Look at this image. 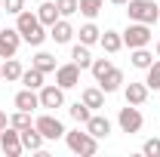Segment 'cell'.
Instances as JSON below:
<instances>
[{"instance_id":"6da1fadb","label":"cell","mask_w":160,"mask_h":157,"mask_svg":"<svg viewBox=\"0 0 160 157\" xmlns=\"http://www.w3.org/2000/svg\"><path fill=\"white\" fill-rule=\"evenodd\" d=\"M16 28H19L22 40H28L31 46H40V43L46 40V34H43V22H40L34 13H25V9H22V13H19V22H16Z\"/></svg>"},{"instance_id":"7a4b0ae2","label":"cell","mask_w":160,"mask_h":157,"mask_svg":"<svg viewBox=\"0 0 160 157\" xmlns=\"http://www.w3.org/2000/svg\"><path fill=\"white\" fill-rule=\"evenodd\" d=\"M126 13H129V22H142V25H154L160 19V9L154 0H129Z\"/></svg>"},{"instance_id":"8fae6325","label":"cell","mask_w":160,"mask_h":157,"mask_svg":"<svg viewBox=\"0 0 160 157\" xmlns=\"http://www.w3.org/2000/svg\"><path fill=\"white\" fill-rule=\"evenodd\" d=\"M86 133H89V136H96V139L111 136V120H108V117H99V114H92V117L86 120Z\"/></svg>"},{"instance_id":"4316f807","label":"cell","mask_w":160,"mask_h":157,"mask_svg":"<svg viewBox=\"0 0 160 157\" xmlns=\"http://www.w3.org/2000/svg\"><path fill=\"white\" fill-rule=\"evenodd\" d=\"M111 68H114V65H111L108 59H92V65H89V71H92V77H96V80H102Z\"/></svg>"},{"instance_id":"44dd1931","label":"cell","mask_w":160,"mask_h":157,"mask_svg":"<svg viewBox=\"0 0 160 157\" xmlns=\"http://www.w3.org/2000/svg\"><path fill=\"white\" fill-rule=\"evenodd\" d=\"M34 68L43 71V74L56 71V56H49V53H37V56H34Z\"/></svg>"},{"instance_id":"836d02e7","label":"cell","mask_w":160,"mask_h":157,"mask_svg":"<svg viewBox=\"0 0 160 157\" xmlns=\"http://www.w3.org/2000/svg\"><path fill=\"white\" fill-rule=\"evenodd\" d=\"M6 123H9V120H6V114H3V111H0V129H6Z\"/></svg>"},{"instance_id":"f546056e","label":"cell","mask_w":160,"mask_h":157,"mask_svg":"<svg viewBox=\"0 0 160 157\" xmlns=\"http://www.w3.org/2000/svg\"><path fill=\"white\" fill-rule=\"evenodd\" d=\"M56 6H59V16H74V13H80V0H56Z\"/></svg>"},{"instance_id":"4fadbf2b","label":"cell","mask_w":160,"mask_h":157,"mask_svg":"<svg viewBox=\"0 0 160 157\" xmlns=\"http://www.w3.org/2000/svg\"><path fill=\"white\" fill-rule=\"evenodd\" d=\"M16 108L19 111H34V108H40V96H34V89H22L19 96H16Z\"/></svg>"},{"instance_id":"ffe728a7","label":"cell","mask_w":160,"mask_h":157,"mask_svg":"<svg viewBox=\"0 0 160 157\" xmlns=\"http://www.w3.org/2000/svg\"><path fill=\"white\" fill-rule=\"evenodd\" d=\"M22 83H25L28 89H40V86H43V71H37V68L31 65L28 71H22Z\"/></svg>"},{"instance_id":"9c48e42d","label":"cell","mask_w":160,"mask_h":157,"mask_svg":"<svg viewBox=\"0 0 160 157\" xmlns=\"http://www.w3.org/2000/svg\"><path fill=\"white\" fill-rule=\"evenodd\" d=\"M80 80V68L71 62V65H62V68H56V83H59L62 89H71V86H77Z\"/></svg>"},{"instance_id":"d4e9b609","label":"cell","mask_w":160,"mask_h":157,"mask_svg":"<svg viewBox=\"0 0 160 157\" xmlns=\"http://www.w3.org/2000/svg\"><path fill=\"white\" fill-rule=\"evenodd\" d=\"M102 3H105V0H80V13H83L86 19H96L102 13Z\"/></svg>"},{"instance_id":"d590c367","label":"cell","mask_w":160,"mask_h":157,"mask_svg":"<svg viewBox=\"0 0 160 157\" xmlns=\"http://www.w3.org/2000/svg\"><path fill=\"white\" fill-rule=\"evenodd\" d=\"M0 77H3V65H0Z\"/></svg>"},{"instance_id":"ac0fdd59","label":"cell","mask_w":160,"mask_h":157,"mask_svg":"<svg viewBox=\"0 0 160 157\" xmlns=\"http://www.w3.org/2000/svg\"><path fill=\"white\" fill-rule=\"evenodd\" d=\"M99 43L105 46V53H117L120 46H123V34H117V31H105L99 37Z\"/></svg>"},{"instance_id":"d6a6232c","label":"cell","mask_w":160,"mask_h":157,"mask_svg":"<svg viewBox=\"0 0 160 157\" xmlns=\"http://www.w3.org/2000/svg\"><path fill=\"white\" fill-rule=\"evenodd\" d=\"M3 6H6V13H16V16H19L22 6H25V0H3Z\"/></svg>"},{"instance_id":"52a82bcc","label":"cell","mask_w":160,"mask_h":157,"mask_svg":"<svg viewBox=\"0 0 160 157\" xmlns=\"http://www.w3.org/2000/svg\"><path fill=\"white\" fill-rule=\"evenodd\" d=\"M0 148H3L9 157H19V154H22V133L16 129V126L0 129Z\"/></svg>"},{"instance_id":"7402d4cb","label":"cell","mask_w":160,"mask_h":157,"mask_svg":"<svg viewBox=\"0 0 160 157\" xmlns=\"http://www.w3.org/2000/svg\"><path fill=\"white\" fill-rule=\"evenodd\" d=\"M99 37H102V31L89 22V25H83L80 28V43H86V46H92V43H99Z\"/></svg>"},{"instance_id":"3957f363","label":"cell","mask_w":160,"mask_h":157,"mask_svg":"<svg viewBox=\"0 0 160 157\" xmlns=\"http://www.w3.org/2000/svg\"><path fill=\"white\" fill-rule=\"evenodd\" d=\"M65 142H68V148L74 151V154H83V157H92L99 151V145H96V136H89V133H65Z\"/></svg>"},{"instance_id":"5b68a950","label":"cell","mask_w":160,"mask_h":157,"mask_svg":"<svg viewBox=\"0 0 160 157\" xmlns=\"http://www.w3.org/2000/svg\"><path fill=\"white\" fill-rule=\"evenodd\" d=\"M117 123L123 133H139L142 129V111L129 108V102H126V108H120V114H117Z\"/></svg>"},{"instance_id":"cb8c5ba5","label":"cell","mask_w":160,"mask_h":157,"mask_svg":"<svg viewBox=\"0 0 160 157\" xmlns=\"http://www.w3.org/2000/svg\"><path fill=\"white\" fill-rule=\"evenodd\" d=\"M68 111H71V117L77 120V123H86V120L92 117V114H89L92 108H89V105H83V102H74V105H71Z\"/></svg>"},{"instance_id":"5bb4252c","label":"cell","mask_w":160,"mask_h":157,"mask_svg":"<svg viewBox=\"0 0 160 157\" xmlns=\"http://www.w3.org/2000/svg\"><path fill=\"white\" fill-rule=\"evenodd\" d=\"M71 34H74V28H71V22H65V19H59L52 28H49V37L56 40V43H68Z\"/></svg>"},{"instance_id":"83f0119b","label":"cell","mask_w":160,"mask_h":157,"mask_svg":"<svg viewBox=\"0 0 160 157\" xmlns=\"http://www.w3.org/2000/svg\"><path fill=\"white\" fill-rule=\"evenodd\" d=\"M3 77H6V80H22V65L16 59H6V65H3Z\"/></svg>"},{"instance_id":"ba28073f","label":"cell","mask_w":160,"mask_h":157,"mask_svg":"<svg viewBox=\"0 0 160 157\" xmlns=\"http://www.w3.org/2000/svg\"><path fill=\"white\" fill-rule=\"evenodd\" d=\"M37 126L40 133H43V139H62L65 136V126H62L59 117H52V114H43V117H37Z\"/></svg>"},{"instance_id":"1f68e13d","label":"cell","mask_w":160,"mask_h":157,"mask_svg":"<svg viewBox=\"0 0 160 157\" xmlns=\"http://www.w3.org/2000/svg\"><path fill=\"white\" fill-rule=\"evenodd\" d=\"M142 151L148 157H160V139H148V142L142 145Z\"/></svg>"},{"instance_id":"8d00e7d4","label":"cell","mask_w":160,"mask_h":157,"mask_svg":"<svg viewBox=\"0 0 160 157\" xmlns=\"http://www.w3.org/2000/svg\"><path fill=\"white\" fill-rule=\"evenodd\" d=\"M157 56H160V43H157Z\"/></svg>"},{"instance_id":"4dcf8cb0","label":"cell","mask_w":160,"mask_h":157,"mask_svg":"<svg viewBox=\"0 0 160 157\" xmlns=\"http://www.w3.org/2000/svg\"><path fill=\"white\" fill-rule=\"evenodd\" d=\"M9 126H16V129H28V126H31V111H19V114H12Z\"/></svg>"},{"instance_id":"30bf717a","label":"cell","mask_w":160,"mask_h":157,"mask_svg":"<svg viewBox=\"0 0 160 157\" xmlns=\"http://www.w3.org/2000/svg\"><path fill=\"white\" fill-rule=\"evenodd\" d=\"M65 105V89L62 86H43L40 89V108H62Z\"/></svg>"},{"instance_id":"e0dca14e","label":"cell","mask_w":160,"mask_h":157,"mask_svg":"<svg viewBox=\"0 0 160 157\" xmlns=\"http://www.w3.org/2000/svg\"><path fill=\"white\" fill-rule=\"evenodd\" d=\"M145 99H148V86L145 83H129L126 86V102L129 105H142Z\"/></svg>"},{"instance_id":"e575fe53","label":"cell","mask_w":160,"mask_h":157,"mask_svg":"<svg viewBox=\"0 0 160 157\" xmlns=\"http://www.w3.org/2000/svg\"><path fill=\"white\" fill-rule=\"evenodd\" d=\"M111 3H117V6H126V3H129V0H111Z\"/></svg>"},{"instance_id":"484cf974","label":"cell","mask_w":160,"mask_h":157,"mask_svg":"<svg viewBox=\"0 0 160 157\" xmlns=\"http://www.w3.org/2000/svg\"><path fill=\"white\" fill-rule=\"evenodd\" d=\"M83 105H89V108H102V105H105L102 89H83Z\"/></svg>"},{"instance_id":"277c9868","label":"cell","mask_w":160,"mask_h":157,"mask_svg":"<svg viewBox=\"0 0 160 157\" xmlns=\"http://www.w3.org/2000/svg\"><path fill=\"white\" fill-rule=\"evenodd\" d=\"M123 43H126L129 49L148 46V43H151V28H148V25H142V22H132V25L123 31Z\"/></svg>"},{"instance_id":"9a60e30c","label":"cell","mask_w":160,"mask_h":157,"mask_svg":"<svg viewBox=\"0 0 160 157\" xmlns=\"http://www.w3.org/2000/svg\"><path fill=\"white\" fill-rule=\"evenodd\" d=\"M120 83H123V71H120V68H111V71L99 80L102 93H114V89H120Z\"/></svg>"},{"instance_id":"8992f818","label":"cell","mask_w":160,"mask_h":157,"mask_svg":"<svg viewBox=\"0 0 160 157\" xmlns=\"http://www.w3.org/2000/svg\"><path fill=\"white\" fill-rule=\"evenodd\" d=\"M19 43H22L19 28H6V31H0V59H12L16 49H19Z\"/></svg>"},{"instance_id":"603a6c76","label":"cell","mask_w":160,"mask_h":157,"mask_svg":"<svg viewBox=\"0 0 160 157\" xmlns=\"http://www.w3.org/2000/svg\"><path fill=\"white\" fill-rule=\"evenodd\" d=\"M151 62H154V56H151L145 46L132 49V65H136V68H145V71H148V68H151Z\"/></svg>"},{"instance_id":"f1b7e54d","label":"cell","mask_w":160,"mask_h":157,"mask_svg":"<svg viewBox=\"0 0 160 157\" xmlns=\"http://www.w3.org/2000/svg\"><path fill=\"white\" fill-rule=\"evenodd\" d=\"M145 86H148V89H160V62H151V68H148V80H145Z\"/></svg>"},{"instance_id":"7c38bea8","label":"cell","mask_w":160,"mask_h":157,"mask_svg":"<svg viewBox=\"0 0 160 157\" xmlns=\"http://www.w3.org/2000/svg\"><path fill=\"white\" fill-rule=\"evenodd\" d=\"M19 133H22V148H28V151H40L43 148V133L37 126H28V129H19Z\"/></svg>"},{"instance_id":"2e32d148","label":"cell","mask_w":160,"mask_h":157,"mask_svg":"<svg viewBox=\"0 0 160 157\" xmlns=\"http://www.w3.org/2000/svg\"><path fill=\"white\" fill-rule=\"evenodd\" d=\"M71 59H74V65H77L80 71L92 65V56H89V49H86V43H77V46L71 49Z\"/></svg>"},{"instance_id":"d6986e66","label":"cell","mask_w":160,"mask_h":157,"mask_svg":"<svg viewBox=\"0 0 160 157\" xmlns=\"http://www.w3.org/2000/svg\"><path fill=\"white\" fill-rule=\"evenodd\" d=\"M37 19L43 22V25H49V28H52V25L59 22V6H56V3H43V6L37 9Z\"/></svg>"}]
</instances>
